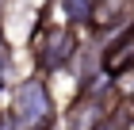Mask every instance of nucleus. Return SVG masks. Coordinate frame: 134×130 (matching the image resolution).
I'll return each instance as SVG.
<instances>
[{"label":"nucleus","instance_id":"nucleus-1","mask_svg":"<svg viewBox=\"0 0 134 130\" xmlns=\"http://www.w3.org/2000/svg\"><path fill=\"white\" fill-rule=\"evenodd\" d=\"M54 122V96L42 77H27L12 96V115L4 130H50Z\"/></svg>","mask_w":134,"mask_h":130},{"label":"nucleus","instance_id":"nucleus-2","mask_svg":"<svg viewBox=\"0 0 134 130\" xmlns=\"http://www.w3.org/2000/svg\"><path fill=\"white\" fill-rule=\"evenodd\" d=\"M81 50L77 42V31L65 27V23H54V27H42V42H38V69L42 73H58L65 69Z\"/></svg>","mask_w":134,"mask_h":130},{"label":"nucleus","instance_id":"nucleus-3","mask_svg":"<svg viewBox=\"0 0 134 130\" xmlns=\"http://www.w3.org/2000/svg\"><path fill=\"white\" fill-rule=\"evenodd\" d=\"M100 69H103V77H111V80L134 69V23L123 27V31H115L111 42L100 50Z\"/></svg>","mask_w":134,"mask_h":130},{"label":"nucleus","instance_id":"nucleus-4","mask_svg":"<svg viewBox=\"0 0 134 130\" xmlns=\"http://www.w3.org/2000/svg\"><path fill=\"white\" fill-rule=\"evenodd\" d=\"M134 23V0H96L92 4V19L88 27L103 31V35H115Z\"/></svg>","mask_w":134,"mask_h":130},{"label":"nucleus","instance_id":"nucleus-5","mask_svg":"<svg viewBox=\"0 0 134 130\" xmlns=\"http://www.w3.org/2000/svg\"><path fill=\"white\" fill-rule=\"evenodd\" d=\"M92 4H96V0H62L69 27H88V19H92Z\"/></svg>","mask_w":134,"mask_h":130},{"label":"nucleus","instance_id":"nucleus-6","mask_svg":"<svg viewBox=\"0 0 134 130\" xmlns=\"http://www.w3.org/2000/svg\"><path fill=\"white\" fill-rule=\"evenodd\" d=\"M96 130H119V126H115V122L107 119V122H100V126H96Z\"/></svg>","mask_w":134,"mask_h":130},{"label":"nucleus","instance_id":"nucleus-7","mask_svg":"<svg viewBox=\"0 0 134 130\" xmlns=\"http://www.w3.org/2000/svg\"><path fill=\"white\" fill-rule=\"evenodd\" d=\"M130 103H134V96H130Z\"/></svg>","mask_w":134,"mask_h":130}]
</instances>
